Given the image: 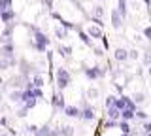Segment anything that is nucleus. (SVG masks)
<instances>
[{"label":"nucleus","mask_w":151,"mask_h":136,"mask_svg":"<svg viewBox=\"0 0 151 136\" xmlns=\"http://www.w3.org/2000/svg\"><path fill=\"white\" fill-rule=\"evenodd\" d=\"M30 30H32V36H34V42H32V47H34L38 53H45L47 47L51 45V40L47 38V34L44 30H40V29H36V27H30Z\"/></svg>","instance_id":"obj_1"},{"label":"nucleus","mask_w":151,"mask_h":136,"mask_svg":"<svg viewBox=\"0 0 151 136\" xmlns=\"http://www.w3.org/2000/svg\"><path fill=\"white\" fill-rule=\"evenodd\" d=\"M55 81H57V89H59V91H64V89L72 83V74L66 68L59 66L55 70Z\"/></svg>","instance_id":"obj_2"},{"label":"nucleus","mask_w":151,"mask_h":136,"mask_svg":"<svg viewBox=\"0 0 151 136\" xmlns=\"http://www.w3.org/2000/svg\"><path fill=\"white\" fill-rule=\"evenodd\" d=\"M83 74H85V78L87 79H100L106 76V70L100 68V66H87V68H83Z\"/></svg>","instance_id":"obj_3"},{"label":"nucleus","mask_w":151,"mask_h":136,"mask_svg":"<svg viewBox=\"0 0 151 136\" xmlns=\"http://www.w3.org/2000/svg\"><path fill=\"white\" fill-rule=\"evenodd\" d=\"M13 53H15V45H13V42H8V44L0 45V59H15Z\"/></svg>","instance_id":"obj_4"},{"label":"nucleus","mask_w":151,"mask_h":136,"mask_svg":"<svg viewBox=\"0 0 151 136\" xmlns=\"http://www.w3.org/2000/svg\"><path fill=\"white\" fill-rule=\"evenodd\" d=\"M110 19H111V27L115 30H121L123 29V17H121V13H119V10H117V8H113L111 10V13H110Z\"/></svg>","instance_id":"obj_5"},{"label":"nucleus","mask_w":151,"mask_h":136,"mask_svg":"<svg viewBox=\"0 0 151 136\" xmlns=\"http://www.w3.org/2000/svg\"><path fill=\"white\" fill-rule=\"evenodd\" d=\"M85 32L89 34V38H91V40H102L104 38V30L98 25H89Z\"/></svg>","instance_id":"obj_6"},{"label":"nucleus","mask_w":151,"mask_h":136,"mask_svg":"<svg viewBox=\"0 0 151 136\" xmlns=\"http://www.w3.org/2000/svg\"><path fill=\"white\" fill-rule=\"evenodd\" d=\"M51 104H53L55 110H64V108H66V102H64V95H63V91L55 93L53 98H51Z\"/></svg>","instance_id":"obj_7"},{"label":"nucleus","mask_w":151,"mask_h":136,"mask_svg":"<svg viewBox=\"0 0 151 136\" xmlns=\"http://www.w3.org/2000/svg\"><path fill=\"white\" fill-rule=\"evenodd\" d=\"M8 100L12 104H23V89H12L8 93Z\"/></svg>","instance_id":"obj_8"},{"label":"nucleus","mask_w":151,"mask_h":136,"mask_svg":"<svg viewBox=\"0 0 151 136\" xmlns=\"http://www.w3.org/2000/svg\"><path fill=\"white\" fill-rule=\"evenodd\" d=\"M113 59H115L117 63H127V60H129V49L115 47V49H113Z\"/></svg>","instance_id":"obj_9"},{"label":"nucleus","mask_w":151,"mask_h":136,"mask_svg":"<svg viewBox=\"0 0 151 136\" xmlns=\"http://www.w3.org/2000/svg\"><path fill=\"white\" fill-rule=\"evenodd\" d=\"M13 19H15V10L13 8H8V10L0 13V23H4V25H9Z\"/></svg>","instance_id":"obj_10"},{"label":"nucleus","mask_w":151,"mask_h":136,"mask_svg":"<svg viewBox=\"0 0 151 136\" xmlns=\"http://www.w3.org/2000/svg\"><path fill=\"white\" fill-rule=\"evenodd\" d=\"M27 81H28V78H25L23 74H19V76H13L12 79H9V85H12L13 89H21V87L27 85Z\"/></svg>","instance_id":"obj_11"},{"label":"nucleus","mask_w":151,"mask_h":136,"mask_svg":"<svg viewBox=\"0 0 151 136\" xmlns=\"http://www.w3.org/2000/svg\"><path fill=\"white\" fill-rule=\"evenodd\" d=\"M63 112L66 114V117H70V119H81V110H79L78 106H66Z\"/></svg>","instance_id":"obj_12"},{"label":"nucleus","mask_w":151,"mask_h":136,"mask_svg":"<svg viewBox=\"0 0 151 136\" xmlns=\"http://www.w3.org/2000/svg\"><path fill=\"white\" fill-rule=\"evenodd\" d=\"M12 34H13V25L9 23L6 29H4V32L0 34V45H4V44H8V42H12Z\"/></svg>","instance_id":"obj_13"},{"label":"nucleus","mask_w":151,"mask_h":136,"mask_svg":"<svg viewBox=\"0 0 151 136\" xmlns=\"http://www.w3.org/2000/svg\"><path fill=\"white\" fill-rule=\"evenodd\" d=\"M36 136H60V129H51V127H40V130L36 132Z\"/></svg>","instance_id":"obj_14"},{"label":"nucleus","mask_w":151,"mask_h":136,"mask_svg":"<svg viewBox=\"0 0 151 136\" xmlns=\"http://www.w3.org/2000/svg\"><path fill=\"white\" fill-rule=\"evenodd\" d=\"M104 13H106V8H104L102 4H94V6H91V17H94V19H102Z\"/></svg>","instance_id":"obj_15"},{"label":"nucleus","mask_w":151,"mask_h":136,"mask_svg":"<svg viewBox=\"0 0 151 136\" xmlns=\"http://www.w3.org/2000/svg\"><path fill=\"white\" fill-rule=\"evenodd\" d=\"M106 117H108L110 121H119V119H121V110H117L115 106L106 108Z\"/></svg>","instance_id":"obj_16"},{"label":"nucleus","mask_w":151,"mask_h":136,"mask_svg":"<svg viewBox=\"0 0 151 136\" xmlns=\"http://www.w3.org/2000/svg\"><path fill=\"white\" fill-rule=\"evenodd\" d=\"M132 119H136V112L130 110V108H125V110L121 112V119L119 121H129V123H130Z\"/></svg>","instance_id":"obj_17"},{"label":"nucleus","mask_w":151,"mask_h":136,"mask_svg":"<svg viewBox=\"0 0 151 136\" xmlns=\"http://www.w3.org/2000/svg\"><path fill=\"white\" fill-rule=\"evenodd\" d=\"M94 117H96V115H94V110H93L91 106H85L83 110H81V119L83 121H93Z\"/></svg>","instance_id":"obj_18"},{"label":"nucleus","mask_w":151,"mask_h":136,"mask_svg":"<svg viewBox=\"0 0 151 136\" xmlns=\"http://www.w3.org/2000/svg\"><path fill=\"white\" fill-rule=\"evenodd\" d=\"M72 47H70V45H60L59 44V47H57V53L60 55V57H64V59H70V55H72Z\"/></svg>","instance_id":"obj_19"},{"label":"nucleus","mask_w":151,"mask_h":136,"mask_svg":"<svg viewBox=\"0 0 151 136\" xmlns=\"http://www.w3.org/2000/svg\"><path fill=\"white\" fill-rule=\"evenodd\" d=\"M53 32H55V38H59V40H66V38H68V30H66L64 27H60V25H57L53 29Z\"/></svg>","instance_id":"obj_20"},{"label":"nucleus","mask_w":151,"mask_h":136,"mask_svg":"<svg viewBox=\"0 0 151 136\" xmlns=\"http://www.w3.org/2000/svg\"><path fill=\"white\" fill-rule=\"evenodd\" d=\"M78 34H79V38H81V42H83L85 45H89V47H94L93 40L89 38V34H87V32H85V30H81V29H79V30H78Z\"/></svg>","instance_id":"obj_21"},{"label":"nucleus","mask_w":151,"mask_h":136,"mask_svg":"<svg viewBox=\"0 0 151 136\" xmlns=\"http://www.w3.org/2000/svg\"><path fill=\"white\" fill-rule=\"evenodd\" d=\"M132 102L134 104H144L145 102V93H142V91H138V93H132Z\"/></svg>","instance_id":"obj_22"},{"label":"nucleus","mask_w":151,"mask_h":136,"mask_svg":"<svg viewBox=\"0 0 151 136\" xmlns=\"http://www.w3.org/2000/svg\"><path fill=\"white\" fill-rule=\"evenodd\" d=\"M13 64H15V59H0V70H9L13 66Z\"/></svg>","instance_id":"obj_23"},{"label":"nucleus","mask_w":151,"mask_h":136,"mask_svg":"<svg viewBox=\"0 0 151 136\" xmlns=\"http://www.w3.org/2000/svg\"><path fill=\"white\" fill-rule=\"evenodd\" d=\"M30 81H32V85H34V87H40V89L45 85V81H44V76H42V74H34V78H32Z\"/></svg>","instance_id":"obj_24"},{"label":"nucleus","mask_w":151,"mask_h":136,"mask_svg":"<svg viewBox=\"0 0 151 136\" xmlns=\"http://www.w3.org/2000/svg\"><path fill=\"white\" fill-rule=\"evenodd\" d=\"M98 95H100V91H98L96 87H89L87 91H85V96H87L89 100H94V98H98Z\"/></svg>","instance_id":"obj_25"},{"label":"nucleus","mask_w":151,"mask_h":136,"mask_svg":"<svg viewBox=\"0 0 151 136\" xmlns=\"http://www.w3.org/2000/svg\"><path fill=\"white\" fill-rule=\"evenodd\" d=\"M117 10H119V13H121V17L123 19H125L127 17V0H119V2H117Z\"/></svg>","instance_id":"obj_26"},{"label":"nucleus","mask_w":151,"mask_h":136,"mask_svg":"<svg viewBox=\"0 0 151 136\" xmlns=\"http://www.w3.org/2000/svg\"><path fill=\"white\" fill-rule=\"evenodd\" d=\"M117 127L121 129L123 134H130V123H129V121H119V123H117Z\"/></svg>","instance_id":"obj_27"},{"label":"nucleus","mask_w":151,"mask_h":136,"mask_svg":"<svg viewBox=\"0 0 151 136\" xmlns=\"http://www.w3.org/2000/svg\"><path fill=\"white\" fill-rule=\"evenodd\" d=\"M74 127H70V125H66V127H63L60 129V136H74Z\"/></svg>","instance_id":"obj_28"},{"label":"nucleus","mask_w":151,"mask_h":136,"mask_svg":"<svg viewBox=\"0 0 151 136\" xmlns=\"http://www.w3.org/2000/svg\"><path fill=\"white\" fill-rule=\"evenodd\" d=\"M140 59V51L138 49H129V60H138Z\"/></svg>","instance_id":"obj_29"},{"label":"nucleus","mask_w":151,"mask_h":136,"mask_svg":"<svg viewBox=\"0 0 151 136\" xmlns=\"http://www.w3.org/2000/svg\"><path fill=\"white\" fill-rule=\"evenodd\" d=\"M30 91H32V95H34V98H38V100H40V98H44V91H42L40 87H32Z\"/></svg>","instance_id":"obj_30"},{"label":"nucleus","mask_w":151,"mask_h":136,"mask_svg":"<svg viewBox=\"0 0 151 136\" xmlns=\"http://www.w3.org/2000/svg\"><path fill=\"white\" fill-rule=\"evenodd\" d=\"M12 2L13 0H0V13L4 10H8V8H12Z\"/></svg>","instance_id":"obj_31"},{"label":"nucleus","mask_w":151,"mask_h":136,"mask_svg":"<svg viewBox=\"0 0 151 136\" xmlns=\"http://www.w3.org/2000/svg\"><path fill=\"white\" fill-rule=\"evenodd\" d=\"M40 130V127L38 125H34V123H30V125H27V132H30V134H34L36 136V132Z\"/></svg>","instance_id":"obj_32"},{"label":"nucleus","mask_w":151,"mask_h":136,"mask_svg":"<svg viewBox=\"0 0 151 136\" xmlns=\"http://www.w3.org/2000/svg\"><path fill=\"white\" fill-rule=\"evenodd\" d=\"M136 119H140V121H147V114H145L144 110H136Z\"/></svg>","instance_id":"obj_33"},{"label":"nucleus","mask_w":151,"mask_h":136,"mask_svg":"<svg viewBox=\"0 0 151 136\" xmlns=\"http://www.w3.org/2000/svg\"><path fill=\"white\" fill-rule=\"evenodd\" d=\"M117 123H119V121H104V129H113V127H117Z\"/></svg>","instance_id":"obj_34"},{"label":"nucleus","mask_w":151,"mask_h":136,"mask_svg":"<svg viewBox=\"0 0 151 136\" xmlns=\"http://www.w3.org/2000/svg\"><path fill=\"white\" fill-rule=\"evenodd\" d=\"M142 34H144V38H147V40L151 42V25H149V27H145V29L142 30Z\"/></svg>","instance_id":"obj_35"},{"label":"nucleus","mask_w":151,"mask_h":136,"mask_svg":"<svg viewBox=\"0 0 151 136\" xmlns=\"http://www.w3.org/2000/svg\"><path fill=\"white\" fill-rule=\"evenodd\" d=\"M144 134H151V121H144Z\"/></svg>","instance_id":"obj_36"},{"label":"nucleus","mask_w":151,"mask_h":136,"mask_svg":"<svg viewBox=\"0 0 151 136\" xmlns=\"http://www.w3.org/2000/svg\"><path fill=\"white\" fill-rule=\"evenodd\" d=\"M115 98H117V96H113V95L108 96V98H106V108H111V106H113V102H115Z\"/></svg>","instance_id":"obj_37"},{"label":"nucleus","mask_w":151,"mask_h":136,"mask_svg":"<svg viewBox=\"0 0 151 136\" xmlns=\"http://www.w3.org/2000/svg\"><path fill=\"white\" fill-rule=\"evenodd\" d=\"M147 76L151 78V64H149V66H147Z\"/></svg>","instance_id":"obj_38"},{"label":"nucleus","mask_w":151,"mask_h":136,"mask_svg":"<svg viewBox=\"0 0 151 136\" xmlns=\"http://www.w3.org/2000/svg\"><path fill=\"white\" fill-rule=\"evenodd\" d=\"M0 136H9V134L8 132H0Z\"/></svg>","instance_id":"obj_39"},{"label":"nucleus","mask_w":151,"mask_h":136,"mask_svg":"<svg viewBox=\"0 0 151 136\" xmlns=\"http://www.w3.org/2000/svg\"><path fill=\"white\" fill-rule=\"evenodd\" d=\"M144 2H145V4H147V6H149V4H151V0H144Z\"/></svg>","instance_id":"obj_40"},{"label":"nucleus","mask_w":151,"mask_h":136,"mask_svg":"<svg viewBox=\"0 0 151 136\" xmlns=\"http://www.w3.org/2000/svg\"><path fill=\"white\" fill-rule=\"evenodd\" d=\"M2 83H4V79H2V78H0V87H2Z\"/></svg>","instance_id":"obj_41"},{"label":"nucleus","mask_w":151,"mask_h":136,"mask_svg":"<svg viewBox=\"0 0 151 136\" xmlns=\"http://www.w3.org/2000/svg\"><path fill=\"white\" fill-rule=\"evenodd\" d=\"M121 136H132V134H121Z\"/></svg>","instance_id":"obj_42"},{"label":"nucleus","mask_w":151,"mask_h":136,"mask_svg":"<svg viewBox=\"0 0 151 136\" xmlns=\"http://www.w3.org/2000/svg\"><path fill=\"white\" fill-rule=\"evenodd\" d=\"M149 55H151V47H149Z\"/></svg>","instance_id":"obj_43"},{"label":"nucleus","mask_w":151,"mask_h":136,"mask_svg":"<svg viewBox=\"0 0 151 136\" xmlns=\"http://www.w3.org/2000/svg\"><path fill=\"white\" fill-rule=\"evenodd\" d=\"M70 2H76V0H70Z\"/></svg>","instance_id":"obj_44"},{"label":"nucleus","mask_w":151,"mask_h":136,"mask_svg":"<svg viewBox=\"0 0 151 136\" xmlns=\"http://www.w3.org/2000/svg\"><path fill=\"white\" fill-rule=\"evenodd\" d=\"M102 2H108V0H102Z\"/></svg>","instance_id":"obj_45"},{"label":"nucleus","mask_w":151,"mask_h":136,"mask_svg":"<svg viewBox=\"0 0 151 136\" xmlns=\"http://www.w3.org/2000/svg\"><path fill=\"white\" fill-rule=\"evenodd\" d=\"M145 136H151V134H145Z\"/></svg>","instance_id":"obj_46"}]
</instances>
